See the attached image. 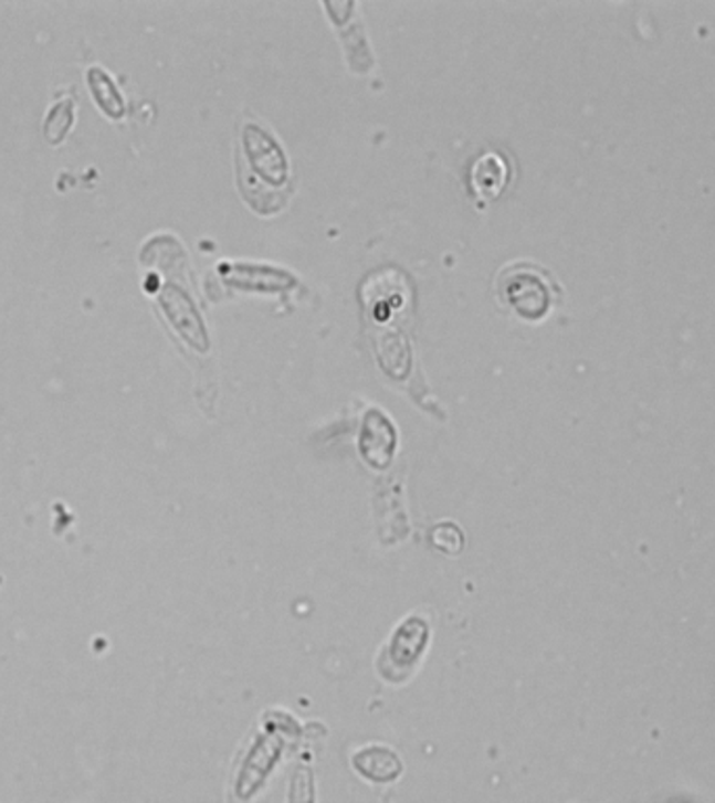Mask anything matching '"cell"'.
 Returning a JSON list of instances; mask_svg holds the SVG:
<instances>
[{
	"label": "cell",
	"mask_w": 715,
	"mask_h": 803,
	"mask_svg": "<svg viewBox=\"0 0 715 803\" xmlns=\"http://www.w3.org/2000/svg\"><path fill=\"white\" fill-rule=\"evenodd\" d=\"M358 446L370 467L386 469L396 451V430L381 411H368L362 421Z\"/></svg>",
	"instance_id": "2"
},
{
	"label": "cell",
	"mask_w": 715,
	"mask_h": 803,
	"mask_svg": "<svg viewBox=\"0 0 715 803\" xmlns=\"http://www.w3.org/2000/svg\"><path fill=\"white\" fill-rule=\"evenodd\" d=\"M431 542L445 554H459L464 547L463 529L454 524H442L431 531Z\"/></svg>",
	"instance_id": "8"
},
{
	"label": "cell",
	"mask_w": 715,
	"mask_h": 803,
	"mask_svg": "<svg viewBox=\"0 0 715 803\" xmlns=\"http://www.w3.org/2000/svg\"><path fill=\"white\" fill-rule=\"evenodd\" d=\"M354 765L362 776L377 781V783L393 781L402 770L398 756L386 747H367V749L358 751L354 756Z\"/></svg>",
	"instance_id": "5"
},
{
	"label": "cell",
	"mask_w": 715,
	"mask_h": 803,
	"mask_svg": "<svg viewBox=\"0 0 715 803\" xmlns=\"http://www.w3.org/2000/svg\"><path fill=\"white\" fill-rule=\"evenodd\" d=\"M72 124H74V101L72 98L59 101L44 121V137L49 142L57 145L67 135Z\"/></svg>",
	"instance_id": "7"
},
{
	"label": "cell",
	"mask_w": 715,
	"mask_h": 803,
	"mask_svg": "<svg viewBox=\"0 0 715 803\" xmlns=\"http://www.w3.org/2000/svg\"><path fill=\"white\" fill-rule=\"evenodd\" d=\"M469 182L475 197L484 201L496 199L508 184V161L496 151H485L473 161Z\"/></svg>",
	"instance_id": "3"
},
{
	"label": "cell",
	"mask_w": 715,
	"mask_h": 803,
	"mask_svg": "<svg viewBox=\"0 0 715 803\" xmlns=\"http://www.w3.org/2000/svg\"><path fill=\"white\" fill-rule=\"evenodd\" d=\"M498 294L525 320H540L561 297V289L541 266L515 264L501 273Z\"/></svg>",
	"instance_id": "1"
},
{
	"label": "cell",
	"mask_w": 715,
	"mask_h": 803,
	"mask_svg": "<svg viewBox=\"0 0 715 803\" xmlns=\"http://www.w3.org/2000/svg\"><path fill=\"white\" fill-rule=\"evenodd\" d=\"M88 84L91 91L97 98L98 105L105 109V114H109L112 118H122L124 114V101L122 95L117 93L114 80L109 78V74L101 67H91L88 70Z\"/></svg>",
	"instance_id": "6"
},
{
	"label": "cell",
	"mask_w": 715,
	"mask_h": 803,
	"mask_svg": "<svg viewBox=\"0 0 715 803\" xmlns=\"http://www.w3.org/2000/svg\"><path fill=\"white\" fill-rule=\"evenodd\" d=\"M427 643V624L419 617H410L400 630L396 632L391 645H389V659L391 666L398 669H407L412 662L421 655Z\"/></svg>",
	"instance_id": "4"
}]
</instances>
